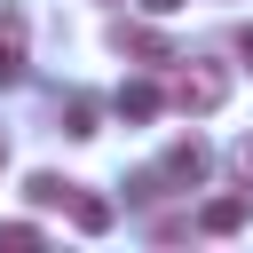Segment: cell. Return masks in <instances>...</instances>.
Returning a JSON list of instances; mask_svg holds the SVG:
<instances>
[{
    "instance_id": "cell-1",
    "label": "cell",
    "mask_w": 253,
    "mask_h": 253,
    "mask_svg": "<svg viewBox=\"0 0 253 253\" xmlns=\"http://www.w3.org/2000/svg\"><path fill=\"white\" fill-rule=\"evenodd\" d=\"M206 166H213V150L206 142H174L150 174H134V198H166V190H198L206 182Z\"/></svg>"
},
{
    "instance_id": "cell-2",
    "label": "cell",
    "mask_w": 253,
    "mask_h": 253,
    "mask_svg": "<svg viewBox=\"0 0 253 253\" xmlns=\"http://www.w3.org/2000/svg\"><path fill=\"white\" fill-rule=\"evenodd\" d=\"M174 103H182V111H221V103H229V71H221V63H190V71L174 79Z\"/></svg>"
},
{
    "instance_id": "cell-3",
    "label": "cell",
    "mask_w": 253,
    "mask_h": 253,
    "mask_svg": "<svg viewBox=\"0 0 253 253\" xmlns=\"http://www.w3.org/2000/svg\"><path fill=\"white\" fill-rule=\"evenodd\" d=\"M158 111H166V95H158L150 79H126V87H119V119L142 126V119H158Z\"/></svg>"
},
{
    "instance_id": "cell-4",
    "label": "cell",
    "mask_w": 253,
    "mask_h": 253,
    "mask_svg": "<svg viewBox=\"0 0 253 253\" xmlns=\"http://www.w3.org/2000/svg\"><path fill=\"white\" fill-rule=\"evenodd\" d=\"M245 206H253L245 190H237V198H213V206L198 213V229H206V237H229V229H245Z\"/></svg>"
},
{
    "instance_id": "cell-5",
    "label": "cell",
    "mask_w": 253,
    "mask_h": 253,
    "mask_svg": "<svg viewBox=\"0 0 253 253\" xmlns=\"http://www.w3.org/2000/svg\"><path fill=\"white\" fill-rule=\"evenodd\" d=\"M24 79V16H0V87Z\"/></svg>"
},
{
    "instance_id": "cell-6",
    "label": "cell",
    "mask_w": 253,
    "mask_h": 253,
    "mask_svg": "<svg viewBox=\"0 0 253 253\" xmlns=\"http://www.w3.org/2000/svg\"><path fill=\"white\" fill-rule=\"evenodd\" d=\"M111 40H119V47H126V55H150V63H174V47H166V40H158V32H142V24H119V32H111Z\"/></svg>"
},
{
    "instance_id": "cell-7",
    "label": "cell",
    "mask_w": 253,
    "mask_h": 253,
    "mask_svg": "<svg viewBox=\"0 0 253 253\" xmlns=\"http://www.w3.org/2000/svg\"><path fill=\"white\" fill-rule=\"evenodd\" d=\"M71 221H79L87 237H103V229H111V198H87V190H71Z\"/></svg>"
},
{
    "instance_id": "cell-8",
    "label": "cell",
    "mask_w": 253,
    "mask_h": 253,
    "mask_svg": "<svg viewBox=\"0 0 253 253\" xmlns=\"http://www.w3.org/2000/svg\"><path fill=\"white\" fill-rule=\"evenodd\" d=\"M71 190H79V182H63V174H32V182H24L32 206H71Z\"/></svg>"
},
{
    "instance_id": "cell-9",
    "label": "cell",
    "mask_w": 253,
    "mask_h": 253,
    "mask_svg": "<svg viewBox=\"0 0 253 253\" xmlns=\"http://www.w3.org/2000/svg\"><path fill=\"white\" fill-rule=\"evenodd\" d=\"M229 174H237V190H245V198H253V134H245V142H237V150H229Z\"/></svg>"
},
{
    "instance_id": "cell-10",
    "label": "cell",
    "mask_w": 253,
    "mask_h": 253,
    "mask_svg": "<svg viewBox=\"0 0 253 253\" xmlns=\"http://www.w3.org/2000/svg\"><path fill=\"white\" fill-rule=\"evenodd\" d=\"M63 134H95V103H71L63 111Z\"/></svg>"
},
{
    "instance_id": "cell-11",
    "label": "cell",
    "mask_w": 253,
    "mask_h": 253,
    "mask_svg": "<svg viewBox=\"0 0 253 253\" xmlns=\"http://www.w3.org/2000/svg\"><path fill=\"white\" fill-rule=\"evenodd\" d=\"M0 245H40V221H0Z\"/></svg>"
},
{
    "instance_id": "cell-12",
    "label": "cell",
    "mask_w": 253,
    "mask_h": 253,
    "mask_svg": "<svg viewBox=\"0 0 253 253\" xmlns=\"http://www.w3.org/2000/svg\"><path fill=\"white\" fill-rule=\"evenodd\" d=\"M237 55H245V63H253V32H237Z\"/></svg>"
},
{
    "instance_id": "cell-13",
    "label": "cell",
    "mask_w": 253,
    "mask_h": 253,
    "mask_svg": "<svg viewBox=\"0 0 253 253\" xmlns=\"http://www.w3.org/2000/svg\"><path fill=\"white\" fill-rule=\"evenodd\" d=\"M150 8H158V16H166V8H182V0H150Z\"/></svg>"
},
{
    "instance_id": "cell-14",
    "label": "cell",
    "mask_w": 253,
    "mask_h": 253,
    "mask_svg": "<svg viewBox=\"0 0 253 253\" xmlns=\"http://www.w3.org/2000/svg\"><path fill=\"white\" fill-rule=\"evenodd\" d=\"M0 166H8V142H0Z\"/></svg>"
}]
</instances>
